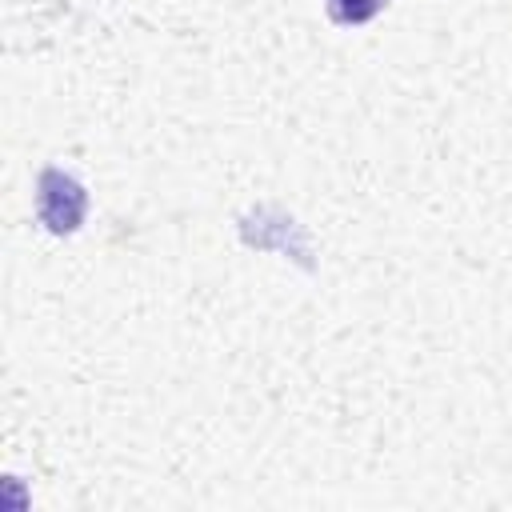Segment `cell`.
<instances>
[{"label": "cell", "mask_w": 512, "mask_h": 512, "mask_svg": "<svg viewBox=\"0 0 512 512\" xmlns=\"http://www.w3.org/2000/svg\"><path fill=\"white\" fill-rule=\"evenodd\" d=\"M36 216L52 236H72L88 216L84 184L64 168H44L36 176Z\"/></svg>", "instance_id": "1"}, {"label": "cell", "mask_w": 512, "mask_h": 512, "mask_svg": "<svg viewBox=\"0 0 512 512\" xmlns=\"http://www.w3.org/2000/svg\"><path fill=\"white\" fill-rule=\"evenodd\" d=\"M384 4H388V0H324L328 16H332L336 24H368Z\"/></svg>", "instance_id": "2"}]
</instances>
